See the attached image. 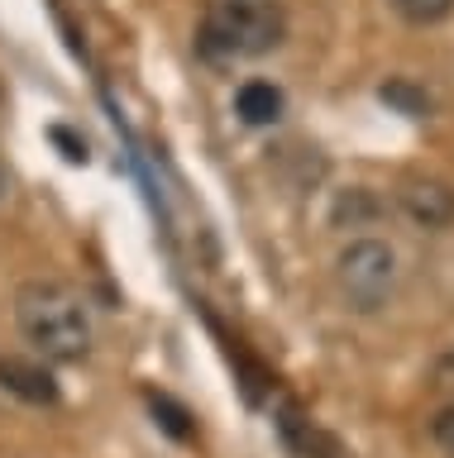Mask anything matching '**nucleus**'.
<instances>
[{
    "mask_svg": "<svg viewBox=\"0 0 454 458\" xmlns=\"http://www.w3.org/2000/svg\"><path fill=\"white\" fill-rule=\"evenodd\" d=\"M15 325L34 344V353L53 363H81L91 353V315L81 296L63 282H24L15 292Z\"/></svg>",
    "mask_w": 454,
    "mask_h": 458,
    "instance_id": "nucleus-1",
    "label": "nucleus"
},
{
    "mask_svg": "<svg viewBox=\"0 0 454 458\" xmlns=\"http://www.w3.org/2000/svg\"><path fill=\"white\" fill-rule=\"evenodd\" d=\"M282 34H287V14H282L278 0H206L196 48H201L206 63L235 67L273 53Z\"/></svg>",
    "mask_w": 454,
    "mask_h": 458,
    "instance_id": "nucleus-2",
    "label": "nucleus"
},
{
    "mask_svg": "<svg viewBox=\"0 0 454 458\" xmlns=\"http://www.w3.org/2000/svg\"><path fill=\"white\" fill-rule=\"evenodd\" d=\"M335 282H339V296L349 301V310L373 315L388 306L397 286V253L382 239H354L335 258Z\"/></svg>",
    "mask_w": 454,
    "mask_h": 458,
    "instance_id": "nucleus-3",
    "label": "nucleus"
},
{
    "mask_svg": "<svg viewBox=\"0 0 454 458\" xmlns=\"http://www.w3.org/2000/svg\"><path fill=\"white\" fill-rule=\"evenodd\" d=\"M397 206H402V215L421 229H450L454 225V186L440 182V177H402Z\"/></svg>",
    "mask_w": 454,
    "mask_h": 458,
    "instance_id": "nucleus-4",
    "label": "nucleus"
},
{
    "mask_svg": "<svg viewBox=\"0 0 454 458\" xmlns=\"http://www.w3.org/2000/svg\"><path fill=\"white\" fill-rule=\"evenodd\" d=\"M0 392L30 401V406H53L58 401V382L44 363L34 358H15V353H0Z\"/></svg>",
    "mask_w": 454,
    "mask_h": 458,
    "instance_id": "nucleus-5",
    "label": "nucleus"
},
{
    "mask_svg": "<svg viewBox=\"0 0 454 458\" xmlns=\"http://www.w3.org/2000/svg\"><path fill=\"white\" fill-rule=\"evenodd\" d=\"M282 110H287V96H282L273 81H263V77H253V81H244L235 91V114H239V124H249V129L278 124Z\"/></svg>",
    "mask_w": 454,
    "mask_h": 458,
    "instance_id": "nucleus-6",
    "label": "nucleus"
},
{
    "mask_svg": "<svg viewBox=\"0 0 454 458\" xmlns=\"http://www.w3.org/2000/svg\"><path fill=\"white\" fill-rule=\"evenodd\" d=\"M388 5L402 14L407 24H416V29L440 24V20H450V14H454V0H388Z\"/></svg>",
    "mask_w": 454,
    "mask_h": 458,
    "instance_id": "nucleus-7",
    "label": "nucleus"
},
{
    "mask_svg": "<svg viewBox=\"0 0 454 458\" xmlns=\"http://www.w3.org/2000/svg\"><path fill=\"white\" fill-rule=\"evenodd\" d=\"M382 100H388V106H397L402 114H425V106H431V100H425L416 86L411 81H402V77H392V81H382V91H378Z\"/></svg>",
    "mask_w": 454,
    "mask_h": 458,
    "instance_id": "nucleus-8",
    "label": "nucleus"
},
{
    "mask_svg": "<svg viewBox=\"0 0 454 458\" xmlns=\"http://www.w3.org/2000/svg\"><path fill=\"white\" fill-rule=\"evenodd\" d=\"M149 406H153V415H163V429H167V435H177V439H187V435H192V425H187V411H182V406H173L167 396H149Z\"/></svg>",
    "mask_w": 454,
    "mask_h": 458,
    "instance_id": "nucleus-9",
    "label": "nucleus"
},
{
    "mask_svg": "<svg viewBox=\"0 0 454 458\" xmlns=\"http://www.w3.org/2000/svg\"><path fill=\"white\" fill-rule=\"evenodd\" d=\"M431 439L440 444V449L454 454V406H445V411H440L435 420H431Z\"/></svg>",
    "mask_w": 454,
    "mask_h": 458,
    "instance_id": "nucleus-10",
    "label": "nucleus"
},
{
    "mask_svg": "<svg viewBox=\"0 0 454 458\" xmlns=\"http://www.w3.org/2000/svg\"><path fill=\"white\" fill-rule=\"evenodd\" d=\"M53 139H58V143H63V148H67L63 157H73V163H87V139H81V143H77L73 134H67V129H53Z\"/></svg>",
    "mask_w": 454,
    "mask_h": 458,
    "instance_id": "nucleus-11",
    "label": "nucleus"
},
{
    "mask_svg": "<svg viewBox=\"0 0 454 458\" xmlns=\"http://www.w3.org/2000/svg\"><path fill=\"white\" fill-rule=\"evenodd\" d=\"M431 382H435V386H454V353H445V358H440V363H435Z\"/></svg>",
    "mask_w": 454,
    "mask_h": 458,
    "instance_id": "nucleus-12",
    "label": "nucleus"
},
{
    "mask_svg": "<svg viewBox=\"0 0 454 458\" xmlns=\"http://www.w3.org/2000/svg\"><path fill=\"white\" fill-rule=\"evenodd\" d=\"M10 191V177H5V167H0V196H5Z\"/></svg>",
    "mask_w": 454,
    "mask_h": 458,
    "instance_id": "nucleus-13",
    "label": "nucleus"
}]
</instances>
